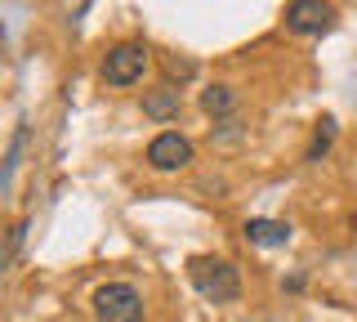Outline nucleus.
<instances>
[{
    "mask_svg": "<svg viewBox=\"0 0 357 322\" xmlns=\"http://www.w3.org/2000/svg\"><path fill=\"white\" fill-rule=\"evenodd\" d=\"M245 242L250 247H286L290 224H282V219H245Z\"/></svg>",
    "mask_w": 357,
    "mask_h": 322,
    "instance_id": "nucleus-7",
    "label": "nucleus"
},
{
    "mask_svg": "<svg viewBox=\"0 0 357 322\" xmlns=\"http://www.w3.org/2000/svg\"><path fill=\"white\" fill-rule=\"evenodd\" d=\"M178 108H183V98H178L174 85H156V90L143 94V117H152V121H174Z\"/></svg>",
    "mask_w": 357,
    "mask_h": 322,
    "instance_id": "nucleus-6",
    "label": "nucleus"
},
{
    "mask_svg": "<svg viewBox=\"0 0 357 322\" xmlns=\"http://www.w3.org/2000/svg\"><path fill=\"white\" fill-rule=\"evenodd\" d=\"M232 103H237V94H232L228 85H210V90L201 94V108H206L210 117H228V112H232Z\"/></svg>",
    "mask_w": 357,
    "mask_h": 322,
    "instance_id": "nucleus-8",
    "label": "nucleus"
},
{
    "mask_svg": "<svg viewBox=\"0 0 357 322\" xmlns=\"http://www.w3.org/2000/svg\"><path fill=\"white\" fill-rule=\"evenodd\" d=\"M94 318L98 322H143V295L130 282H107L94 291Z\"/></svg>",
    "mask_w": 357,
    "mask_h": 322,
    "instance_id": "nucleus-2",
    "label": "nucleus"
},
{
    "mask_svg": "<svg viewBox=\"0 0 357 322\" xmlns=\"http://www.w3.org/2000/svg\"><path fill=\"white\" fill-rule=\"evenodd\" d=\"M22 143H27V121H18V130H14V143H9V152H5V166H0V188H9V180H14V170H18V157H22Z\"/></svg>",
    "mask_w": 357,
    "mask_h": 322,
    "instance_id": "nucleus-9",
    "label": "nucleus"
},
{
    "mask_svg": "<svg viewBox=\"0 0 357 322\" xmlns=\"http://www.w3.org/2000/svg\"><path fill=\"white\" fill-rule=\"evenodd\" d=\"M188 161H192V143L178 135V130H165V135H156L148 143V166H152V170H161V175L183 170Z\"/></svg>",
    "mask_w": 357,
    "mask_h": 322,
    "instance_id": "nucleus-5",
    "label": "nucleus"
},
{
    "mask_svg": "<svg viewBox=\"0 0 357 322\" xmlns=\"http://www.w3.org/2000/svg\"><path fill=\"white\" fill-rule=\"evenodd\" d=\"M165 68H170L174 76H192L197 68H192V63H188V59H170V63H165Z\"/></svg>",
    "mask_w": 357,
    "mask_h": 322,
    "instance_id": "nucleus-11",
    "label": "nucleus"
},
{
    "mask_svg": "<svg viewBox=\"0 0 357 322\" xmlns=\"http://www.w3.org/2000/svg\"><path fill=\"white\" fill-rule=\"evenodd\" d=\"M331 143H335V117H321L317 135H312V143H308V161H321L331 152Z\"/></svg>",
    "mask_w": 357,
    "mask_h": 322,
    "instance_id": "nucleus-10",
    "label": "nucleus"
},
{
    "mask_svg": "<svg viewBox=\"0 0 357 322\" xmlns=\"http://www.w3.org/2000/svg\"><path fill=\"white\" fill-rule=\"evenodd\" d=\"M286 27L295 31V36H326L335 27V5L331 0H290Z\"/></svg>",
    "mask_w": 357,
    "mask_h": 322,
    "instance_id": "nucleus-4",
    "label": "nucleus"
},
{
    "mask_svg": "<svg viewBox=\"0 0 357 322\" xmlns=\"http://www.w3.org/2000/svg\"><path fill=\"white\" fill-rule=\"evenodd\" d=\"M143 68H148V45L126 41V45H112V50H107V59H103V81L116 85V90H126V85L143 81Z\"/></svg>",
    "mask_w": 357,
    "mask_h": 322,
    "instance_id": "nucleus-3",
    "label": "nucleus"
},
{
    "mask_svg": "<svg viewBox=\"0 0 357 322\" xmlns=\"http://www.w3.org/2000/svg\"><path fill=\"white\" fill-rule=\"evenodd\" d=\"M188 282L197 286L201 300L210 305H232L241 295V273L232 269L228 260H215V255H192L188 260Z\"/></svg>",
    "mask_w": 357,
    "mask_h": 322,
    "instance_id": "nucleus-1",
    "label": "nucleus"
}]
</instances>
